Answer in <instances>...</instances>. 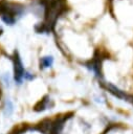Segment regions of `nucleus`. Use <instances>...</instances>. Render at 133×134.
<instances>
[{"mask_svg":"<svg viewBox=\"0 0 133 134\" xmlns=\"http://www.w3.org/2000/svg\"><path fill=\"white\" fill-rule=\"evenodd\" d=\"M25 73H26V70L24 69L20 55L18 52H15L14 54V80L17 85H21L24 82Z\"/></svg>","mask_w":133,"mask_h":134,"instance_id":"obj_2","label":"nucleus"},{"mask_svg":"<svg viewBox=\"0 0 133 134\" xmlns=\"http://www.w3.org/2000/svg\"><path fill=\"white\" fill-rule=\"evenodd\" d=\"M50 106V98L48 96H45L43 99H41V102H39L38 106H36V110L37 111H43L46 108H48Z\"/></svg>","mask_w":133,"mask_h":134,"instance_id":"obj_6","label":"nucleus"},{"mask_svg":"<svg viewBox=\"0 0 133 134\" xmlns=\"http://www.w3.org/2000/svg\"><path fill=\"white\" fill-rule=\"evenodd\" d=\"M1 34H2V29L0 28V36H1Z\"/></svg>","mask_w":133,"mask_h":134,"instance_id":"obj_7","label":"nucleus"},{"mask_svg":"<svg viewBox=\"0 0 133 134\" xmlns=\"http://www.w3.org/2000/svg\"><path fill=\"white\" fill-rule=\"evenodd\" d=\"M15 111V105L12 99H6L2 107V113L5 117H10L14 114Z\"/></svg>","mask_w":133,"mask_h":134,"instance_id":"obj_4","label":"nucleus"},{"mask_svg":"<svg viewBox=\"0 0 133 134\" xmlns=\"http://www.w3.org/2000/svg\"><path fill=\"white\" fill-rule=\"evenodd\" d=\"M15 134H50V131H47L41 127H25L15 132Z\"/></svg>","mask_w":133,"mask_h":134,"instance_id":"obj_3","label":"nucleus"},{"mask_svg":"<svg viewBox=\"0 0 133 134\" xmlns=\"http://www.w3.org/2000/svg\"><path fill=\"white\" fill-rule=\"evenodd\" d=\"M53 64V58L51 55H45L40 59V68L41 69H47L51 67Z\"/></svg>","mask_w":133,"mask_h":134,"instance_id":"obj_5","label":"nucleus"},{"mask_svg":"<svg viewBox=\"0 0 133 134\" xmlns=\"http://www.w3.org/2000/svg\"><path fill=\"white\" fill-rule=\"evenodd\" d=\"M22 12H23V7L19 4L9 3V2H4L0 4L1 18L8 25L15 24L17 17H20Z\"/></svg>","mask_w":133,"mask_h":134,"instance_id":"obj_1","label":"nucleus"}]
</instances>
